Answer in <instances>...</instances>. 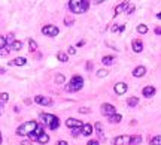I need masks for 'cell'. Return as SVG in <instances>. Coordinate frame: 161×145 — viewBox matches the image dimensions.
I'll use <instances>...</instances> for the list:
<instances>
[{
    "label": "cell",
    "mask_w": 161,
    "mask_h": 145,
    "mask_svg": "<svg viewBox=\"0 0 161 145\" xmlns=\"http://www.w3.org/2000/svg\"><path fill=\"white\" fill-rule=\"evenodd\" d=\"M97 76H99V78H104V76H107V70H106V69H100V70H97Z\"/></svg>",
    "instance_id": "31"
},
{
    "label": "cell",
    "mask_w": 161,
    "mask_h": 145,
    "mask_svg": "<svg viewBox=\"0 0 161 145\" xmlns=\"http://www.w3.org/2000/svg\"><path fill=\"white\" fill-rule=\"evenodd\" d=\"M57 145H69V144H67L66 141H58V142H57Z\"/></svg>",
    "instance_id": "44"
},
{
    "label": "cell",
    "mask_w": 161,
    "mask_h": 145,
    "mask_svg": "<svg viewBox=\"0 0 161 145\" xmlns=\"http://www.w3.org/2000/svg\"><path fill=\"white\" fill-rule=\"evenodd\" d=\"M95 132H97V135L100 136V139H104V135H103V126H102V123H95Z\"/></svg>",
    "instance_id": "23"
},
{
    "label": "cell",
    "mask_w": 161,
    "mask_h": 145,
    "mask_svg": "<svg viewBox=\"0 0 161 145\" xmlns=\"http://www.w3.org/2000/svg\"><path fill=\"white\" fill-rule=\"evenodd\" d=\"M39 117H40L42 123L46 124V126H49V124L52 123V120H54V118H55L57 115H52V114H45V112H42V114H40Z\"/></svg>",
    "instance_id": "11"
},
{
    "label": "cell",
    "mask_w": 161,
    "mask_h": 145,
    "mask_svg": "<svg viewBox=\"0 0 161 145\" xmlns=\"http://www.w3.org/2000/svg\"><path fill=\"white\" fill-rule=\"evenodd\" d=\"M130 0H124L122 3H119L118 6L115 8V15H119V14H122V12H127V9L130 8Z\"/></svg>",
    "instance_id": "6"
},
{
    "label": "cell",
    "mask_w": 161,
    "mask_h": 145,
    "mask_svg": "<svg viewBox=\"0 0 161 145\" xmlns=\"http://www.w3.org/2000/svg\"><path fill=\"white\" fill-rule=\"evenodd\" d=\"M2 112H3V109H2V106H0V115H2Z\"/></svg>",
    "instance_id": "51"
},
{
    "label": "cell",
    "mask_w": 161,
    "mask_h": 145,
    "mask_svg": "<svg viewBox=\"0 0 161 145\" xmlns=\"http://www.w3.org/2000/svg\"><path fill=\"white\" fill-rule=\"evenodd\" d=\"M36 127H37V123L36 121H27V123L21 124L18 129H17V135L18 136H24V135H30L32 132H35Z\"/></svg>",
    "instance_id": "3"
},
{
    "label": "cell",
    "mask_w": 161,
    "mask_h": 145,
    "mask_svg": "<svg viewBox=\"0 0 161 145\" xmlns=\"http://www.w3.org/2000/svg\"><path fill=\"white\" fill-rule=\"evenodd\" d=\"M114 90H115V93L118 94V96H121V94H125V93H127L128 85H127L125 82H116L115 87H114Z\"/></svg>",
    "instance_id": "8"
},
{
    "label": "cell",
    "mask_w": 161,
    "mask_h": 145,
    "mask_svg": "<svg viewBox=\"0 0 161 145\" xmlns=\"http://www.w3.org/2000/svg\"><path fill=\"white\" fill-rule=\"evenodd\" d=\"M107 118H109V123H121L122 115H121V114H114V115H110V117H107Z\"/></svg>",
    "instance_id": "19"
},
{
    "label": "cell",
    "mask_w": 161,
    "mask_h": 145,
    "mask_svg": "<svg viewBox=\"0 0 161 145\" xmlns=\"http://www.w3.org/2000/svg\"><path fill=\"white\" fill-rule=\"evenodd\" d=\"M137 33H140V34L148 33V25H146V24H139L137 25Z\"/></svg>",
    "instance_id": "26"
},
{
    "label": "cell",
    "mask_w": 161,
    "mask_h": 145,
    "mask_svg": "<svg viewBox=\"0 0 161 145\" xmlns=\"http://www.w3.org/2000/svg\"><path fill=\"white\" fill-rule=\"evenodd\" d=\"M82 87H84V78L80 75H75V76H72L70 82L66 85V91L75 93V91H79Z\"/></svg>",
    "instance_id": "2"
},
{
    "label": "cell",
    "mask_w": 161,
    "mask_h": 145,
    "mask_svg": "<svg viewBox=\"0 0 161 145\" xmlns=\"http://www.w3.org/2000/svg\"><path fill=\"white\" fill-rule=\"evenodd\" d=\"M9 51H11V48H3V49H0V56H8Z\"/></svg>",
    "instance_id": "35"
},
{
    "label": "cell",
    "mask_w": 161,
    "mask_h": 145,
    "mask_svg": "<svg viewBox=\"0 0 161 145\" xmlns=\"http://www.w3.org/2000/svg\"><path fill=\"white\" fill-rule=\"evenodd\" d=\"M66 126H67L69 129H76V127H82L84 124H82V121L76 120V118H67V120H66Z\"/></svg>",
    "instance_id": "10"
},
{
    "label": "cell",
    "mask_w": 161,
    "mask_h": 145,
    "mask_svg": "<svg viewBox=\"0 0 161 145\" xmlns=\"http://www.w3.org/2000/svg\"><path fill=\"white\" fill-rule=\"evenodd\" d=\"M36 142H39V144H48V142H49V135L48 133H45V132H43V133H40L39 135V136H37V141H36Z\"/></svg>",
    "instance_id": "17"
},
{
    "label": "cell",
    "mask_w": 161,
    "mask_h": 145,
    "mask_svg": "<svg viewBox=\"0 0 161 145\" xmlns=\"http://www.w3.org/2000/svg\"><path fill=\"white\" fill-rule=\"evenodd\" d=\"M151 145H161V135L154 136V138L151 139Z\"/></svg>",
    "instance_id": "29"
},
{
    "label": "cell",
    "mask_w": 161,
    "mask_h": 145,
    "mask_svg": "<svg viewBox=\"0 0 161 145\" xmlns=\"http://www.w3.org/2000/svg\"><path fill=\"white\" fill-rule=\"evenodd\" d=\"M134 9H136V8H134V6H133V5H130V8H128V9H127V14H128V15H131V14H133V12H134Z\"/></svg>",
    "instance_id": "39"
},
{
    "label": "cell",
    "mask_w": 161,
    "mask_h": 145,
    "mask_svg": "<svg viewBox=\"0 0 161 145\" xmlns=\"http://www.w3.org/2000/svg\"><path fill=\"white\" fill-rule=\"evenodd\" d=\"M137 103H139V99H137V97H134V96H131V97H128V99H127V105H128L130 108L137 106Z\"/></svg>",
    "instance_id": "21"
},
{
    "label": "cell",
    "mask_w": 161,
    "mask_h": 145,
    "mask_svg": "<svg viewBox=\"0 0 161 145\" xmlns=\"http://www.w3.org/2000/svg\"><path fill=\"white\" fill-rule=\"evenodd\" d=\"M67 53H69L70 56H75V54H76V49H75V46H69Z\"/></svg>",
    "instance_id": "36"
},
{
    "label": "cell",
    "mask_w": 161,
    "mask_h": 145,
    "mask_svg": "<svg viewBox=\"0 0 161 145\" xmlns=\"http://www.w3.org/2000/svg\"><path fill=\"white\" fill-rule=\"evenodd\" d=\"M157 18H158V20H161V12H158V14H157Z\"/></svg>",
    "instance_id": "49"
},
{
    "label": "cell",
    "mask_w": 161,
    "mask_h": 145,
    "mask_svg": "<svg viewBox=\"0 0 161 145\" xmlns=\"http://www.w3.org/2000/svg\"><path fill=\"white\" fill-rule=\"evenodd\" d=\"M91 69H92V63L88 61V63H87V70H91Z\"/></svg>",
    "instance_id": "42"
},
{
    "label": "cell",
    "mask_w": 161,
    "mask_h": 145,
    "mask_svg": "<svg viewBox=\"0 0 161 145\" xmlns=\"http://www.w3.org/2000/svg\"><path fill=\"white\" fill-rule=\"evenodd\" d=\"M35 102L39 103V105H42V106H51L52 105V100L49 97H45V96H36Z\"/></svg>",
    "instance_id": "9"
},
{
    "label": "cell",
    "mask_w": 161,
    "mask_h": 145,
    "mask_svg": "<svg viewBox=\"0 0 161 145\" xmlns=\"http://www.w3.org/2000/svg\"><path fill=\"white\" fill-rule=\"evenodd\" d=\"M28 49H30V53H35L37 49V44L35 39H28Z\"/></svg>",
    "instance_id": "25"
},
{
    "label": "cell",
    "mask_w": 161,
    "mask_h": 145,
    "mask_svg": "<svg viewBox=\"0 0 161 145\" xmlns=\"http://www.w3.org/2000/svg\"><path fill=\"white\" fill-rule=\"evenodd\" d=\"M0 100L3 102V103L8 102L9 100V94H8V93H0Z\"/></svg>",
    "instance_id": "32"
},
{
    "label": "cell",
    "mask_w": 161,
    "mask_h": 145,
    "mask_svg": "<svg viewBox=\"0 0 161 145\" xmlns=\"http://www.w3.org/2000/svg\"><path fill=\"white\" fill-rule=\"evenodd\" d=\"M73 22H75V18H73V15H67V17L64 18V24H66L67 27H70Z\"/></svg>",
    "instance_id": "28"
},
{
    "label": "cell",
    "mask_w": 161,
    "mask_h": 145,
    "mask_svg": "<svg viewBox=\"0 0 161 145\" xmlns=\"http://www.w3.org/2000/svg\"><path fill=\"white\" fill-rule=\"evenodd\" d=\"M79 135H80V127L72 129V136H73V138H76V136H79Z\"/></svg>",
    "instance_id": "34"
},
{
    "label": "cell",
    "mask_w": 161,
    "mask_h": 145,
    "mask_svg": "<svg viewBox=\"0 0 161 145\" xmlns=\"http://www.w3.org/2000/svg\"><path fill=\"white\" fill-rule=\"evenodd\" d=\"M142 94H143L145 97H152V96L155 94V87H152V85H146L145 88L142 90Z\"/></svg>",
    "instance_id": "16"
},
{
    "label": "cell",
    "mask_w": 161,
    "mask_h": 145,
    "mask_svg": "<svg viewBox=\"0 0 161 145\" xmlns=\"http://www.w3.org/2000/svg\"><path fill=\"white\" fill-rule=\"evenodd\" d=\"M87 145H100L99 141H95V139H91V141H88V144Z\"/></svg>",
    "instance_id": "40"
},
{
    "label": "cell",
    "mask_w": 161,
    "mask_h": 145,
    "mask_svg": "<svg viewBox=\"0 0 161 145\" xmlns=\"http://www.w3.org/2000/svg\"><path fill=\"white\" fill-rule=\"evenodd\" d=\"M92 2H94V3H97V5H100V3H103L104 0H92Z\"/></svg>",
    "instance_id": "45"
},
{
    "label": "cell",
    "mask_w": 161,
    "mask_h": 145,
    "mask_svg": "<svg viewBox=\"0 0 161 145\" xmlns=\"http://www.w3.org/2000/svg\"><path fill=\"white\" fill-rule=\"evenodd\" d=\"M90 2L88 0H69V9L72 14H84L88 11Z\"/></svg>",
    "instance_id": "1"
},
{
    "label": "cell",
    "mask_w": 161,
    "mask_h": 145,
    "mask_svg": "<svg viewBox=\"0 0 161 145\" xmlns=\"http://www.w3.org/2000/svg\"><path fill=\"white\" fill-rule=\"evenodd\" d=\"M42 33L45 36H49V37H55L60 33V29L57 25H54V24H46V25L42 27Z\"/></svg>",
    "instance_id": "4"
},
{
    "label": "cell",
    "mask_w": 161,
    "mask_h": 145,
    "mask_svg": "<svg viewBox=\"0 0 161 145\" xmlns=\"http://www.w3.org/2000/svg\"><path fill=\"white\" fill-rule=\"evenodd\" d=\"M9 48H11V51H20V49L23 48V42H20V41H13Z\"/></svg>",
    "instance_id": "20"
},
{
    "label": "cell",
    "mask_w": 161,
    "mask_h": 145,
    "mask_svg": "<svg viewBox=\"0 0 161 145\" xmlns=\"http://www.w3.org/2000/svg\"><path fill=\"white\" fill-rule=\"evenodd\" d=\"M3 142V138H2V133H0V144Z\"/></svg>",
    "instance_id": "50"
},
{
    "label": "cell",
    "mask_w": 161,
    "mask_h": 145,
    "mask_svg": "<svg viewBox=\"0 0 161 145\" xmlns=\"http://www.w3.org/2000/svg\"><path fill=\"white\" fill-rule=\"evenodd\" d=\"M79 112L80 114H90L91 109H90V108H79Z\"/></svg>",
    "instance_id": "37"
},
{
    "label": "cell",
    "mask_w": 161,
    "mask_h": 145,
    "mask_svg": "<svg viewBox=\"0 0 161 145\" xmlns=\"http://www.w3.org/2000/svg\"><path fill=\"white\" fill-rule=\"evenodd\" d=\"M64 81H66V76L61 75V73H58L57 76H55V84H63Z\"/></svg>",
    "instance_id": "30"
},
{
    "label": "cell",
    "mask_w": 161,
    "mask_h": 145,
    "mask_svg": "<svg viewBox=\"0 0 161 145\" xmlns=\"http://www.w3.org/2000/svg\"><path fill=\"white\" fill-rule=\"evenodd\" d=\"M140 142H142V136L140 135H134V136H130L128 145H139Z\"/></svg>",
    "instance_id": "18"
},
{
    "label": "cell",
    "mask_w": 161,
    "mask_h": 145,
    "mask_svg": "<svg viewBox=\"0 0 161 145\" xmlns=\"http://www.w3.org/2000/svg\"><path fill=\"white\" fill-rule=\"evenodd\" d=\"M13 41H15V39H13V34H8V37H6V42H9V44H12V42H13Z\"/></svg>",
    "instance_id": "38"
},
{
    "label": "cell",
    "mask_w": 161,
    "mask_h": 145,
    "mask_svg": "<svg viewBox=\"0 0 161 145\" xmlns=\"http://www.w3.org/2000/svg\"><path fill=\"white\" fill-rule=\"evenodd\" d=\"M9 65H11V66H25V65H27V58H25V57H17V58L12 60Z\"/></svg>",
    "instance_id": "14"
},
{
    "label": "cell",
    "mask_w": 161,
    "mask_h": 145,
    "mask_svg": "<svg viewBox=\"0 0 161 145\" xmlns=\"http://www.w3.org/2000/svg\"><path fill=\"white\" fill-rule=\"evenodd\" d=\"M92 130H94V127H92L91 124H84L82 127H80V135H84V136H90L92 133Z\"/></svg>",
    "instance_id": "15"
},
{
    "label": "cell",
    "mask_w": 161,
    "mask_h": 145,
    "mask_svg": "<svg viewBox=\"0 0 161 145\" xmlns=\"http://www.w3.org/2000/svg\"><path fill=\"white\" fill-rule=\"evenodd\" d=\"M5 72H6V69L5 67H0V73H5Z\"/></svg>",
    "instance_id": "47"
},
{
    "label": "cell",
    "mask_w": 161,
    "mask_h": 145,
    "mask_svg": "<svg viewBox=\"0 0 161 145\" xmlns=\"http://www.w3.org/2000/svg\"><path fill=\"white\" fill-rule=\"evenodd\" d=\"M128 142H130V136H127V135L116 136V138H114V141H112L114 145H127Z\"/></svg>",
    "instance_id": "7"
},
{
    "label": "cell",
    "mask_w": 161,
    "mask_h": 145,
    "mask_svg": "<svg viewBox=\"0 0 161 145\" xmlns=\"http://www.w3.org/2000/svg\"><path fill=\"white\" fill-rule=\"evenodd\" d=\"M154 32H155V34H161V27H155Z\"/></svg>",
    "instance_id": "43"
},
{
    "label": "cell",
    "mask_w": 161,
    "mask_h": 145,
    "mask_svg": "<svg viewBox=\"0 0 161 145\" xmlns=\"http://www.w3.org/2000/svg\"><path fill=\"white\" fill-rule=\"evenodd\" d=\"M57 58L60 60V61H63V63H66L67 60H69V56L66 54V53H58L57 54Z\"/></svg>",
    "instance_id": "27"
},
{
    "label": "cell",
    "mask_w": 161,
    "mask_h": 145,
    "mask_svg": "<svg viewBox=\"0 0 161 145\" xmlns=\"http://www.w3.org/2000/svg\"><path fill=\"white\" fill-rule=\"evenodd\" d=\"M110 32H119V25H118V24H114L112 29H110Z\"/></svg>",
    "instance_id": "41"
},
{
    "label": "cell",
    "mask_w": 161,
    "mask_h": 145,
    "mask_svg": "<svg viewBox=\"0 0 161 145\" xmlns=\"http://www.w3.org/2000/svg\"><path fill=\"white\" fill-rule=\"evenodd\" d=\"M100 111H102V114L106 115V117H110V115L116 114L115 106H114V105H110V103H103V105L100 106Z\"/></svg>",
    "instance_id": "5"
},
{
    "label": "cell",
    "mask_w": 161,
    "mask_h": 145,
    "mask_svg": "<svg viewBox=\"0 0 161 145\" xmlns=\"http://www.w3.org/2000/svg\"><path fill=\"white\" fill-rule=\"evenodd\" d=\"M85 44V42H84V41H79V42H78V46H82V45Z\"/></svg>",
    "instance_id": "48"
},
{
    "label": "cell",
    "mask_w": 161,
    "mask_h": 145,
    "mask_svg": "<svg viewBox=\"0 0 161 145\" xmlns=\"http://www.w3.org/2000/svg\"><path fill=\"white\" fill-rule=\"evenodd\" d=\"M102 63H103L104 66H110V65H114V57L112 56H104L102 58Z\"/></svg>",
    "instance_id": "22"
},
{
    "label": "cell",
    "mask_w": 161,
    "mask_h": 145,
    "mask_svg": "<svg viewBox=\"0 0 161 145\" xmlns=\"http://www.w3.org/2000/svg\"><path fill=\"white\" fill-rule=\"evenodd\" d=\"M125 30V25H119V32H124Z\"/></svg>",
    "instance_id": "46"
},
{
    "label": "cell",
    "mask_w": 161,
    "mask_h": 145,
    "mask_svg": "<svg viewBox=\"0 0 161 145\" xmlns=\"http://www.w3.org/2000/svg\"><path fill=\"white\" fill-rule=\"evenodd\" d=\"M145 75H146V67L145 66L134 67V70H133V76H134V78H142V76H145Z\"/></svg>",
    "instance_id": "12"
},
{
    "label": "cell",
    "mask_w": 161,
    "mask_h": 145,
    "mask_svg": "<svg viewBox=\"0 0 161 145\" xmlns=\"http://www.w3.org/2000/svg\"><path fill=\"white\" fill-rule=\"evenodd\" d=\"M131 46H133V51H134L136 54L143 51V42H142L140 39H134V41L131 42Z\"/></svg>",
    "instance_id": "13"
},
{
    "label": "cell",
    "mask_w": 161,
    "mask_h": 145,
    "mask_svg": "<svg viewBox=\"0 0 161 145\" xmlns=\"http://www.w3.org/2000/svg\"><path fill=\"white\" fill-rule=\"evenodd\" d=\"M6 37H3V36H0V49H3V48H6Z\"/></svg>",
    "instance_id": "33"
},
{
    "label": "cell",
    "mask_w": 161,
    "mask_h": 145,
    "mask_svg": "<svg viewBox=\"0 0 161 145\" xmlns=\"http://www.w3.org/2000/svg\"><path fill=\"white\" fill-rule=\"evenodd\" d=\"M48 127H49L51 130H57L58 127H60V118H58V117H55V118L52 120V123L49 124Z\"/></svg>",
    "instance_id": "24"
}]
</instances>
